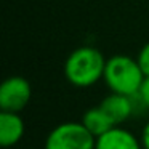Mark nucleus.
<instances>
[{
  "instance_id": "obj_10",
  "label": "nucleus",
  "mask_w": 149,
  "mask_h": 149,
  "mask_svg": "<svg viewBox=\"0 0 149 149\" xmlns=\"http://www.w3.org/2000/svg\"><path fill=\"white\" fill-rule=\"evenodd\" d=\"M138 96H139V100H141V103L144 104V107L149 111V75L144 79V82H143Z\"/></svg>"
},
{
  "instance_id": "obj_7",
  "label": "nucleus",
  "mask_w": 149,
  "mask_h": 149,
  "mask_svg": "<svg viewBox=\"0 0 149 149\" xmlns=\"http://www.w3.org/2000/svg\"><path fill=\"white\" fill-rule=\"evenodd\" d=\"M24 130H26V125L19 112H10V111L0 112V144L2 148H11L18 144L24 136Z\"/></svg>"
},
{
  "instance_id": "obj_11",
  "label": "nucleus",
  "mask_w": 149,
  "mask_h": 149,
  "mask_svg": "<svg viewBox=\"0 0 149 149\" xmlns=\"http://www.w3.org/2000/svg\"><path fill=\"white\" fill-rule=\"evenodd\" d=\"M141 143H143V148L149 149V120L146 122V125L143 127V132H141Z\"/></svg>"
},
{
  "instance_id": "obj_5",
  "label": "nucleus",
  "mask_w": 149,
  "mask_h": 149,
  "mask_svg": "<svg viewBox=\"0 0 149 149\" xmlns=\"http://www.w3.org/2000/svg\"><path fill=\"white\" fill-rule=\"evenodd\" d=\"M135 96H128V95L122 93H114L111 91V95H107L103 101L100 103V106L104 109V112L112 119V122L116 125H122L123 122L130 119L135 114L136 106H135Z\"/></svg>"
},
{
  "instance_id": "obj_4",
  "label": "nucleus",
  "mask_w": 149,
  "mask_h": 149,
  "mask_svg": "<svg viewBox=\"0 0 149 149\" xmlns=\"http://www.w3.org/2000/svg\"><path fill=\"white\" fill-rule=\"evenodd\" d=\"M32 87L29 80L21 75H11L0 85V109L10 112H21L29 104Z\"/></svg>"
},
{
  "instance_id": "obj_1",
  "label": "nucleus",
  "mask_w": 149,
  "mask_h": 149,
  "mask_svg": "<svg viewBox=\"0 0 149 149\" xmlns=\"http://www.w3.org/2000/svg\"><path fill=\"white\" fill-rule=\"evenodd\" d=\"M106 61L104 55L95 47H79L66 58L64 75L69 84L77 88L93 87L104 77Z\"/></svg>"
},
{
  "instance_id": "obj_8",
  "label": "nucleus",
  "mask_w": 149,
  "mask_h": 149,
  "mask_svg": "<svg viewBox=\"0 0 149 149\" xmlns=\"http://www.w3.org/2000/svg\"><path fill=\"white\" fill-rule=\"evenodd\" d=\"M82 123L87 127L88 132H91L95 136H100L103 133H106L107 130H111L116 123L112 122L109 116L104 112V109L101 106L91 107V109L85 111L84 117H82Z\"/></svg>"
},
{
  "instance_id": "obj_6",
  "label": "nucleus",
  "mask_w": 149,
  "mask_h": 149,
  "mask_svg": "<svg viewBox=\"0 0 149 149\" xmlns=\"http://www.w3.org/2000/svg\"><path fill=\"white\" fill-rule=\"evenodd\" d=\"M95 149H144L141 139H138L130 130L114 125L106 133L96 138Z\"/></svg>"
},
{
  "instance_id": "obj_2",
  "label": "nucleus",
  "mask_w": 149,
  "mask_h": 149,
  "mask_svg": "<svg viewBox=\"0 0 149 149\" xmlns=\"http://www.w3.org/2000/svg\"><path fill=\"white\" fill-rule=\"evenodd\" d=\"M144 79L146 75L136 58H130L127 55H114L107 58L103 80L111 91L135 96L139 93Z\"/></svg>"
},
{
  "instance_id": "obj_3",
  "label": "nucleus",
  "mask_w": 149,
  "mask_h": 149,
  "mask_svg": "<svg viewBox=\"0 0 149 149\" xmlns=\"http://www.w3.org/2000/svg\"><path fill=\"white\" fill-rule=\"evenodd\" d=\"M96 136L82 122H63L48 133L43 149H95Z\"/></svg>"
},
{
  "instance_id": "obj_9",
  "label": "nucleus",
  "mask_w": 149,
  "mask_h": 149,
  "mask_svg": "<svg viewBox=\"0 0 149 149\" xmlns=\"http://www.w3.org/2000/svg\"><path fill=\"white\" fill-rule=\"evenodd\" d=\"M136 61H138L141 71L144 72V75L148 77L149 75V42L141 47V50H139L138 55H136Z\"/></svg>"
}]
</instances>
